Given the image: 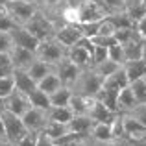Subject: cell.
<instances>
[{"label":"cell","instance_id":"6da1fadb","mask_svg":"<svg viewBox=\"0 0 146 146\" xmlns=\"http://www.w3.org/2000/svg\"><path fill=\"white\" fill-rule=\"evenodd\" d=\"M22 26H24L37 41H44V39H48V37H54L56 28H57L56 22H54L43 9H37L35 13L30 17V21Z\"/></svg>","mask_w":146,"mask_h":146},{"label":"cell","instance_id":"7a4b0ae2","mask_svg":"<svg viewBox=\"0 0 146 146\" xmlns=\"http://www.w3.org/2000/svg\"><path fill=\"white\" fill-rule=\"evenodd\" d=\"M102 82H104L102 76H100L93 67H87V68H82L76 83L72 85V91L78 93V94H83V96L94 98L96 93L102 89Z\"/></svg>","mask_w":146,"mask_h":146},{"label":"cell","instance_id":"3957f363","mask_svg":"<svg viewBox=\"0 0 146 146\" xmlns=\"http://www.w3.org/2000/svg\"><path fill=\"white\" fill-rule=\"evenodd\" d=\"M65 56H67V46H63L56 37H48L44 41H39V46L35 50V57H39L41 61L52 65V67H56Z\"/></svg>","mask_w":146,"mask_h":146},{"label":"cell","instance_id":"277c9868","mask_svg":"<svg viewBox=\"0 0 146 146\" xmlns=\"http://www.w3.org/2000/svg\"><path fill=\"white\" fill-rule=\"evenodd\" d=\"M4 9L9 13V17L15 21V24L22 26L39 9V6H37V2H32V0H6Z\"/></svg>","mask_w":146,"mask_h":146},{"label":"cell","instance_id":"5b68a950","mask_svg":"<svg viewBox=\"0 0 146 146\" xmlns=\"http://www.w3.org/2000/svg\"><path fill=\"white\" fill-rule=\"evenodd\" d=\"M94 50V43L89 37H82L76 44L67 48V57L72 61L74 65H78L80 68H87L91 67V56Z\"/></svg>","mask_w":146,"mask_h":146},{"label":"cell","instance_id":"8992f818","mask_svg":"<svg viewBox=\"0 0 146 146\" xmlns=\"http://www.w3.org/2000/svg\"><path fill=\"white\" fill-rule=\"evenodd\" d=\"M0 117H2V122H4V131H6V139L9 141L11 144H17L22 137L28 133L24 122L19 115L11 113V111H6L2 109L0 111Z\"/></svg>","mask_w":146,"mask_h":146},{"label":"cell","instance_id":"52a82bcc","mask_svg":"<svg viewBox=\"0 0 146 146\" xmlns=\"http://www.w3.org/2000/svg\"><path fill=\"white\" fill-rule=\"evenodd\" d=\"M21 118H22V122H24L26 129H28V131H33V133L43 131L44 124L48 122L46 111H44V109H39V107H33V106H30L28 109L21 115Z\"/></svg>","mask_w":146,"mask_h":146},{"label":"cell","instance_id":"ba28073f","mask_svg":"<svg viewBox=\"0 0 146 146\" xmlns=\"http://www.w3.org/2000/svg\"><path fill=\"white\" fill-rule=\"evenodd\" d=\"M78 13H80V22H93V21H102V19H106L107 9L104 7L102 2L83 0L78 6Z\"/></svg>","mask_w":146,"mask_h":146},{"label":"cell","instance_id":"9c48e42d","mask_svg":"<svg viewBox=\"0 0 146 146\" xmlns=\"http://www.w3.org/2000/svg\"><path fill=\"white\" fill-rule=\"evenodd\" d=\"M54 70H56L57 76H59V80H61V83H63V85L72 87V85L76 83V80H78V76H80V72H82V68H80L78 65H74L67 56H65L63 59H61L59 63L54 67Z\"/></svg>","mask_w":146,"mask_h":146},{"label":"cell","instance_id":"30bf717a","mask_svg":"<svg viewBox=\"0 0 146 146\" xmlns=\"http://www.w3.org/2000/svg\"><path fill=\"white\" fill-rule=\"evenodd\" d=\"M9 35H11V41H13V46H21L26 50H32V52H35L37 46H39V41L21 24H15L9 30Z\"/></svg>","mask_w":146,"mask_h":146},{"label":"cell","instance_id":"8fae6325","mask_svg":"<svg viewBox=\"0 0 146 146\" xmlns=\"http://www.w3.org/2000/svg\"><path fill=\"white\" fill-rule=\"evenodd\" d=\"M54 37H56L57 41H59L63 46H72V44H76L80 39L83 37V33L80 32L78 24H59L56 28V33H54Z\"/></svg>","mask_w":146,"mask_h":146},{"label":"cell","instance_id":"7c38bea8","mask_svg":"<svg viewBox=\"0 0 146 146\" xmlns=\"http://www.w3.org/2000/svg\"><path fill=\"white\" fill-rule=\"evenodd\" d=\"M30 107V100H28V94L21 93V91H13L9 96H6L2 100V109L6 111H11V113L19 115L21 117L26 109Z\"/></svg>","mask_w":146,"mask_h":146},{"label":"cell","instance_id":"4fadbf2b","mask_svg":"<svg viewBox=\"0 0 146 146\" xmlns=\"http://www.w3.org/2000/svg\"><path fill=\"white\" fill-rule=\"evenodd\" d=\"M120 115H122V128H124L126 141H137L146 137V128L135 117H131L129 113H120Z\"/></svg>","mask_w":146,"mask_h":146},{"label":"cell","instance_id":"5bb4252c","mask_svg":"<svg viewBox=\"0 0 146 146\" xmlns=\"http://www.w3.org/2000/svg\"><path fill=\"white\" fill-rule=\"evenodd\" d=\"M87 115H89L94 122H107V124H111L118 113H115V111H111L109 107H106L100 100L93 98V100H91V106H89Z\"/></svg>","mask_w":146,"mask_h":146},{"label":"cell","instance_id":"9a60e30c","mask_svg":"<svg viewBox=\"0 0 146 146\" xmlns=\"http://www.w3.org/2000/svg\"><path fill=\"white\" fill-rule=\"evenodd\" d=\"M9 56H11L13 68H21V70H26V68L32 65V61L35 59V52L21 48V46H13L11 52H9Z\"/></svg>","mask_w":146,"mask_h":146},{"label":"cell","instance_id":"2e32d148","mask_svg":"<svg viewBox=\"0 0 146 146\" xmlns=\"http://www.w3.org/2000/svg\"><path fill=\"white\" fill-rule=\"evenodd\" d=\"M137 104L139 102H137V98H135V94H133V91H131L129 85H126L124 89L118 91V96H117V109H118V113H128V111H131Z\"/></svg>","mask_w":146,"mask_h":146},{"label":"cell","instance_id":"e0dca14e","mask_svg":"<svg viewBox=\"0 0 146 146\" xmlns=\"http://www.w3.org/2000/svg\"><path fill=\"white\" fill-rule=\"evenodd\" d=\"M93 124H94V120L89 115H74L67 126H68V131L80 133V135H89Z\"/></svg>","mask_w":146,"mask_h":146},{"label":"cell","instance_id":"ac0fdd59","mask_svg":"<svg viewBox=\"0 0 146 146\" xmlns=\"http://www.w3.org/2000/svg\"><path fill=\"white\" fill-rule=\"evenodd\" d=\"M126 85H129V80H128V76H126V72H124V68H122V65L113 72V74H109L107 78H104V82H102V87L115 89V91L124 89Z\"/></svg>","mask_w":146,"mask_h":146},{"label":"cell","instance_id":"d6986e66","mask_svg":"<svg viewBox=\"0 0 146 146\" xmlns=\"http://www.w3.org/2000/svg\"><path fill=\"white\" fill-rule=\"evenodd\" d=\"M13 83H15V91H21V93L28 94L32 89H35V82L30 78V74L26 70L21 68H13Z\"/></svg>","mask_w":146,"mask_h":146},{"label":"cell","instance_id":"ffe728a7","mask_svg":"<svg viewBox=\"0 0 146 146\" xmlns=\"http://www.w3.org/2000/svg\"><path fill=\"white\" fill-rule=\"evenodd\" d=\"M122 68H124L129 83L135 82V80H139V78H146V63L143 59L126 61V63H122Z\"/></svg>","mask_w":146,"mask_h":146},{"label":"cell","instance_id":"44dd1931","mask_svg":"<svg viewBox=\"0 0 146 146\" xmlns=\"http://www.w3.org/2000/svg\"><path fill=\"white\" fill-rule=\"evenodd\" d=\"M89 137L100 141V143H109V141L115 139L113 128H111V124H107V122H94L91 131H89Z\"/></svg>","mask_w":146,"mask_h":146},{"label":"cell","instance_id":"7402d4cb","mask_svg":"<svg viewBox=\"0 0 146 146\" xmlns=\"http://www.w3.org/2000/svg\"><path fill=\"white\" fill-rule=\"evenodd\" d=\"M52 70H54L52 65H48V63H44V61H41L39 57H35V59L32 61V65L26 68V72L30 74V78L35 82V85H37V82H39L41 78H44V76H46L48 72H52Z\"/></svg>","mask_w":146,"mask_h":146},{"label":"cell","instance_id":"603a6c76","mask_svg":"<svg viewBox=\"0 0 146 146\" xmlns=\"http://www.w3.org/2000/svg\"><path fill=\"white\" fill-rule=\"evenodd\" d=\"M143 44H144V39H131V41L122 44V50H124V63L126 61L141 59V57H143Z\"/></svg>","mask_w":146,"mask_h":146},{"label":"cell","instance_id":"cb8c5ba5","mask_svg":"<svg viewBox=\"0 0 146 146\" xmlns=\"http://www.w3.org/2000/svg\"><path fill=\"white\" fill-rule=\"evenodd\" d=\"M72 87L68 85H61L59 89H56L52 94H48L50 98V107H57V106H68V102H70L72 98Z\"/></svg>","mask_w":146,"mask_h":146},{"label":"cell","instance_id":"d4e9b609","mask_svg":"<svg viewBox=\"0 0 146 146\" xmlns=\"http://www.w3.org/2000/svg\"><path fill=\"white\" fill-rule=\"evenodd\" d=\"M63 85L61 83V80H59V76L56 74V70H52V72H48L44 78H41L39 82H37V89H41L43 93H46V94H52L56 89H59V87Z\"/></svg>","mask_w":146,"mask_h":146},{"label":"cell","instance_id":"484cf974","mask_svg":"<svg viewBox=\"0 0 146 146\" xmlns=\"http://www.w3.org/2000/svg\"><path fill=\"white\" fill-rule=\"evenodd\" d=\"M91 100L89 96H83V94H78V93H72V98L68 102V107L72 109L74 115H87L89 111V106H91Z\"/></svg>","mask_w":146,"mask_h":146},{"label":"cell","instance_id":"4316f807","mask_svg":"<svg viewBox=\"0 0 146 146\" xmlns=\"http://www.w3.org/2000/svg\"><path fill=\"white\" fill-rule=\"evenodd\" d=\"M48 120H56V122H63V124H68L70 118L74 117L72 109L68 106H57V107H50L46 111Z\"/></svg>","mask_w":146,"mask_h":146},{"label":"cell","instance_id":"83f0119b","mask_svg":"<svg viewBox=\"0 0 146 146\" xmlns=\"http://www.w3.org/2000/svg\"><path fill=\"white\" fill-rule=\"evenodd\" d=\"M117 96H118V91L107 89V87H102V89L96 93V96H94V98L100 100V102H102L106 107H109L111 111L118 113V109H117Z\"/></svg>","mask_w":146,"mask_h":146},{"label":"cell","instance_id":"f1b7e54d","mask_svg":"<svg viewBox=\"0 0 146 146\" xmlns=\"http://www.w3.org/2000/svg\"><path fill=\"white\" fill-rule=\"evenodd\" d=\"M107 21L115 26V30H118V28H133V26H135V21L128 15V11L107 13Z\"/></svg>","mask_w":146,"mask_h":146},{"label":"cell","instance_id":"f546056e","mask_svg":"<svg viewBox=\"0 0 146 146\" xmlns=\"http://www.w3.org/2000/svg\"><path fill=\"white\" fill-rule=\"evenodd\" d=\"M28 100H30V106H33V107H39V109H44V111L50 109V98H48V94L43 93L41 89H37V87L28 93Z\"/></svg>","mask_w":146,"mask_h":146},{"label":"cell","instance_id":"4dcf8cb0","mask_svg":"<svg viewBox=\"0 0 146 146\" xmlns=\"http://www.w3.org/2000/svg\"><path fill=\"white\" fill-rule=\"evenodd\" d=\"M43 131L46 133L50 139H59L61 135H65V133H68V126L63 124V122H56V120H48L46 124H44Z\"/></svg>","mask_w":146,"mask_h":146},{"label":"cell","instance_id":"1f68e13d","mask_svg":"<svg viewBox=\"0 0 146 146\" xmlns=\"http://www.w3.org/2000/svg\"><path fill=\"white\" fill-rule=\"evenodd\" d=\"M113 37H115V41L120 43V44L128 43V41H131V39H141L139 33L135 32V26H133V28H118V30H115Z\"/></svg>","mask_w":146,"mask_h":146},{"label":"cell","instance_id":"d6a6232c","mask_svg":"<svg viewBox=\"0 0 146 146\" xmlns=\"http://www.w3.org/2000/svg\"><path fill=\"white\" fill-rule=\"evenodd\" d=\"M129 87H131L137 102H139V104H146V78H139V80H135V82H131Z\"/></svg>","mask_w":146,"mask_h":146},{"label":"cell","instance_id":"836d02e7","mask_svg":"<svg viewBox=\"0 0 146 146\" xmlns=\"http://www.w3.org/2000/svg\"><path fill=\"white\" fill-rule=\"evenodd\" d=\"M118 67H120V65H118V63H115V61H111L109 57H107L106 61H102V63L94 65L93 68H94V70L98 72L100 76H102V78H107V76H109V74H113V72L117 70Z\"/></svg>","mask_w":146,"mask_h":146},{"label":"cell","instance_id":"e575fe53","mask_svg":"<svg viewBox=\"0 0 146 146\" xmlns=\"http://www.w3.org/2000/svg\"><path fill=\"white\" fill-rule=\"evenodd\" d=\"M107 57H109L111 61H115V63H118V65L124 63V50H122V44L120 43L111 44V46L107 48Z\"/></svg>","mask_w":146,"mask_h":146},{"label":"cell","instance_id":"d590c367","mask_svg":"<svg viewBox=\"0 0 146 146\" xmlns=\"http://www.w3.org/2000/svg\"><path fill=\"white\" fill-rule=\"evenodd\" d=\"M13 91H15L13 76H4V78H0V100H4L6 96H9Z\"/></svg>","mask_w":146,"mask_h":146},{"label":"cell","instance_id":"8d00e7d4","mask_svg":"<svg viewBox=\"0 0 146 146\" xmlns=\"http://www.w3.org/2000/svg\"><path fill=\"white\" fill-rule=\"evenodd\" d=\"M104 7L107 9V13H118V11H126L128 4L126 0H102Z\"/></svg>","mask_w":146,"mask_h":146},{"label":"cell","instance_id":"74e56055","mask_svg":"<svg viewBox=\"0 0 146 146\" xmlns=\"http://www.w3.org/2000/svg\"><path fill=\"white\" fill-rule=\"evenodd\" d=\"M107 59V48L106 46H98V44H94V50H93V56H91V67H94V65L102 63V61Z\"/></svg>","mask_w":146,"mask_h":146},{"label":"cell","instance_id":"f35d334b","mask_svg":"<svg viewBox=\"0 0 146 146\" xmlns=\"http://www.w3.org/2000/svg\"><path fill=\"white\" fill-rule=\"evenodd\" d=\"M13 26H15V21L9 17L7 11L4 9V6H0V30H2V32H9Z\"/></svg>","mask_w":146,"mask_h":146},{"label":"cell","instance_id":"ab89813d","mask_svg":"<svg viewBox=\"0 0 146 146\" xmlns=\"http://www.w3.org/2000/svg\"><path fill=\"white\" fill-rule=\"evenodd\" d=\"M128 113L131 115V117H135L137 120L146 128V104H137V106L133 107L131 111H128Z\"/></svg>","mask_w":146,"mask_h":146},{"label":"cell","instance_id":"60d3db41","mask_svg":"<svg viewBox=\"0 0 146 146\" xmlns=\"http://www.w3.org/2000/svg\"><path fill=\"white\" fill-rule=\"evenodd\" d=\"M11 48H13V41H11L9 32L0 30V52H11Z\"/></svg>","mask_w":146,"mask_h":146},{"label":"cell","instance_id":"b9f144b4","mask_svg":"<svg viewBox=\"0 0 146 146\" xmlns=\"http://www.w3.org/2000/svg\"><path fill=\"white\" fill-rule=\"evenodd\" d=\"M91 41L94 44H98V46H106V48H109L111 44L117 43L113 35H96V37H91Z\"/></svg>","mask_w":146,"mask_h":146},{"label":"cell","instance_id":"7bdbcfd3","mask_svg":"<svg viewBox=\"0 0 146 146\" xmlns=\"http://www.w3.org/2000/svg\"><path fill=\"white\" fill-rule=\"evenodd\" d=\"M135 32L139 33L141 39L146 41V13L141 19H137V21H135Z\"/></svg>","mask_w":146,"mask_h":146},{"label":"cell","instance_id":"ee69618b","mask_svg":"<svg viewBox=\"0 0 146 146\" xmlns=\"http://www.w3.org/2000/svg\"><path fill=\"white\" fill-rule=\"evenodd\" d=\"M35 141H37V133L28 131L17 144H15V146H35Z\"/></svg>","mask_w":146,"mask_h":146},{"label":"cell","instance_id":"f6af8a7d","mask_svg":"<svg viewBox=\"0 0 146 146\" xmlns=\"http://www.w3.org/2000/svg\"><path fill=\"white\" fill-rule=\"evenodd\" d=\"M35 146H56V143H54V139H50L44 131H39V133H37Z\"/></svg>","mask_w":146,"mask_h":146},{"label":"cell","instance_id":"bcb514c9","mask_svg":"<svg viewBox=\"0 0 146 146\" xmlns=\"http://www.w3.org/2000/svg\"><path fill=\"white\" fill-rule=\"evenodd\" d=\"M39 9H52V7H57L63 0H35Z\"/></svg>","mask_w":146,"mask_h":146},{"label":"cell","instance_id":"7dc6e473","mask_svg":"<svg viewBox=\"0 0 146 146\" xmlns=\"http://www.w3.org/2000/svg\"><path fill=\"white\" fill-rule=\"evenodd\" d=\"M0 67H4V68H13L9 52H0Z\"/></svg>","mask_w":146,"mask_h":146},{"label":"cell","instance_id":"c3c4849f","mask_svg":"<svg viewBox=\"0 0 146 146\" xmlns=\"http://www.w3.org/2000/svg\"><path fill=\"white\" fill-rule=\"evenodd\" d=\"M82 146H107V143H100V141L93 139V137L85 135V137L82 139Z\"/></svg>","mask_w":146,"mask_h":146},{"label":"cell","instance_id":"681fc988","mask_svg":"<svg viewBox=\"0 0 146 146\" xmlns=\"http://www.w3.org/2000/svg\"><path fill=\"white\" fill-rule=\"evenodd\" d=\"M107 146H129V143L126 139H113L107 143Z\"/></svg>","mask_w":146,"mask_h":146},{"label":"cell","instance_id":"f907efd6","mask_svg":"<svg viewBox=\"0 0 146 146\" xmlns=\"http://www.w3.org/2000/svg\"><path fill=\"white\" fill-rule=\"evenodd\" d=\"M129 146H146V137L143 139H137V141H128Z\"/></svg>","mask_w":146,"mask_h":146},{"label":"cell","instance_id":"816d5d0a","mask_svg":"<svg viewBox=\"0 0 146 146\" xmlns=\"http://www.w3.org/2000/svg\"><path fill=\"white\" fill-rule=\"evenodd\" d=\"M82 2L83 0H63V4H67V6H76V7H78Z\"/></svg>","mask_w":146,"mask_h":146},{"label":"cell","instance_id":"f5cc1de1","mask_svg":"<svg viewBox=\"0 0 146 146\" xmlns=\"http://www.w3.org/2000/svg\"><path fill=\"white\" fill-rule=\"evenodd\" d=\"M0 141H7V139H6V131H4V122H2V117H0Z\"/></svg>","mask_w":146,"mask_h":146},{"label":"cell","instance_id":"db71d44e","mask_svg":"<svg viewBox=\"0 0 146 146\" xmlns=\"http://www.w3.org/2000/svg\"><path fill=\"white\" fill-rule=\"evenodd\" d=\"M126 4H128V7L129 6H137V4H141V0H126ZM126 7V9H128Z\"/></svg>","mask_w":146,"mask_h":146},{"label":"cell","instance_id":"11a10c76","mask_svg":"<svg viewBox=\"0 0 146 146\" xmlns=\"http://www.w3.org/2000/svg\"><path fill=\"white\" fill-rule=\"evenodd\" d=\"M141 59L146 63V41H144V44H143V57H141Z\"/></svg>","mask_w":146,"mask_h":146},{"label":"cell","instance_id":"9f6ffc18","mask_svg":"<svg viewBox=\"0 0 146 146\" xmlns=\"http://www.w3.org/2000/svg\"><path fill=\"white\" fill-rule=\"evenodd\" d=\"M0 146H15V144H11L9 141H0Z\"/></svg>","mask_w":146,"mask_h":146},{"label":"cell","instance_id":"6f0895ef","mask_svg":"<svg viewBox=\"0 0 146 146\" xmlns=\"http://www.w3.org/2000/svg\"><path fill=\"white\" fill-rule=\"evenodd\" d=\"M141 4H143V6L146 7V0H141Z\"/></svg>","mask_w":146,"mask_h":146},{"label":"cell","instance_id":"680465c9","mask_svg":"<svg viewBox=\"0 0 146 146\" xmlns=\"http://www.w3.org/2000/svg\"><path fill=\"white\" fill-rule=\"evenodd\" d=\"M32 2H35V0H32Z\"/></svg>","mask_w":146,"mask_h":146}]
</instances>
